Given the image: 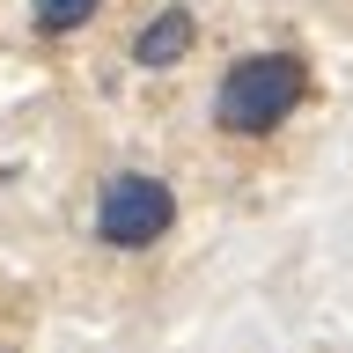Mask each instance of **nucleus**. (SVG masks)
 <instances>
[{"label":"nucleus","mask_w":353,"mask_h":353,"mask_svg":"<svg viewBox=\"0 0 353 353\" xmlns=\"http://www.w3.org/2000/svg\"><path fill=\"white\" fill-rule=\"evenodd\" d=\"M309 96V66L294 52H250L221 74L214 88V125L236 132V140H265V132H280Z\"/></svg>","instance_id":"nucleus-1"},{"label":"nucleus","mask_w":353,"mask_h":353,"mask_svg":"<svg viewBox=\"0 0 353 353\" xmlns=\"http://www.w3.org/2000/svg\"><path fill=\"white\" fill-rule=\"evenodd\" d=\"M96 8H103V0H37L30 22H37V37H66V30H81Z\"/></svg>","instance_id":"nucleus-4"},{"label":"nucleus","mask_w":353,"mask_h":353,"mask_svg":"<svg viewBox=\"0 0 353 353\" xmlns=\"http://www.w3.org/2000/svg\"><path fill=\"white\" fill-rule=\"evenodd\" d=\"M170 221H176L170 176H148V170L103 176V192H96V243L103 250H148L170 236Z\"/></svg>","instance_id":"nucleus-2"},{"label":"nucleus","mask_w":353,"mask_h":353,"mask_svg":"<svg viewBox=\"0 0 353 353\" xmlns=\"http://www.w3.org/2000/svg\"><path fill=\"white\" fill-rule=\"evenodd\" d=\"M199 44V22L192 8H162V15H148L140 30H132V66H148V74H162V66H176L184 52Z\"/></svg>","instance_id":"nucleus-3"}]
</instances>
